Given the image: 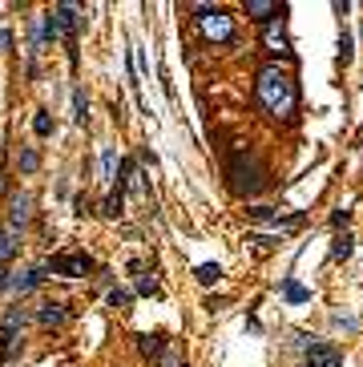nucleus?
<instances>
[{
	"instance_id": "412c9836",
	"label": "nucleus",
	"mask_w": 363,
	"mask_h": 367,
	"mask_svg": "<svg viewBox=\"0 0 363 367\" xmlns=\"http://www.w3.org/2000/svg\"><path fill=\"white\" fill-rule=\"evenodd\" d=\"M16 165H21L25 174H33V170L40 165V153L37 150H21V153H16Z\"/></svg>"
},
{
	"instance_id": "f8f14e48",
	"label": "nucleus",
	"mask_w": 363,
	"mask_h": 367,
	"mask_svg": "<svg viewBox=\"0 0 363 367\" xmlns=\"http://www.w3.org/2000/svg\"><path fill=\"white\" fill-rule=\"evenodd\" d=\"M117 170H121V158H117V146H105L101 150V182L113 190V182H117Z\"/></svg>"
},
{
	"instance_id": "7ed1b4c3",
	"label": "nucleus",
	"mask_w": 363,
	"mask_h": 367,
	"mask_svg": "<svg viewBox=\"0 0 363 367\" xmlns=\"http://www.w3.org/2000/svg\"><path fill=\"white\" fill-rule=\"evenodd\" d=\"M198 28H202V37L210 40V45H230V40H234V16L226 13V9H210V13H202Z\"/></svg>"
},
{
	"instance_id": "9d476101",
	"label": "nucleus",
	"mask_w": 363,
	"mask_h": 367,
	"mask_svg": "<svg viewBox=\"0 0 363 367\" xmlns=\"http://www.w3.org/2000/svg\"><path fill=\"white\" fill-rule=\"evenodd\" d=\"M45 279H49V270H45V266H33V270H25V275H13V291L16 295H33Z\"/></svg>"
},
{
	"instance_id": "39448f33",
	"label": "nucleus",
	"mask_w": 363,
	"mask_h": 367,
	"mask_svg": "<svg viewBox=\"0 0 363 367\" xmlns=\"http://www.w3.org/2000/svg\"><path fill=\"white\" fill-rule=\"evenodd\" d=\"M343 363V351H339L331 339H319L315 335L311 347H307V367H339Z\"/></svg>"
},
{
	"instance_id": "bb28decb",
	"label": "nucleus",
	"mask_w": 363,
	"mask_h": 367,
	"mask_svg": "<svg viewBox=\"0 0 363 367\" xmlns=\"http://www.w3.org/2000/svg\"><path fill=\"white\" fill-rule=\"evenodd\" d=\"M9 287H13V270H9V266H0V291H9Z\"/></svg>"
},
{
	"instance_id": "aec40b11",
	"label": "nucleus",
	"mask_w": 363,
	"mask_h": 367,
	"mask_svg": "<svg viewBox=\"0 0 363 367\" xmlns=\"http://www.w3.org/2000/svg\"><path fill=\"white\" fill-rule=\"evenodd\" d=\"M33 133H37V138H49V133H53V117H49V109H37V117H33Z\"/></svg>"
},
{
	"instance_id": "a878e982",
	"label": "nucleus",
	"mask_w": 363,
	"mask_h": 367,
	"mask_svg": "<svg viewBox=\"0 0 363 367\" xmlns=\"http://www.w3.org/2000/svg\"><path fill=\"white\" fill-rule=\"evenodd\" d=\"M73 214H81V218L89 214V202H85V194H77V198H73Z\"/></svg>"
},
{
	"instance_id": "b1692460",
	"label": "nucleus",
	"mask_w": 363,
	"mask_h": 367,
	"mask_svg": "<svg viewBox=\"0 0 363 367\" xmlns=\"http://www.w3.org/2000/svg\"><path fill=\"white\" fill-rule=\"evenodd\" d=\"M138 295H158V279H153V275H141V279H138Z\"/></svg>"
},
{
	"instance_id": "20e7f679",
	"label": "nucleus",
	"mask_w": 363,
	"mask_h": 367,
	"mask_svg": "<svg viewBox=\"0 0 363 367\" xmlns=\"http://www.w3.org/2000/svg\"><path fill=\"white\" fill-rule=\"evenodd\" d=\"M45 270H53V275H65V279H85L89 270H93V258L81 251L73 254H53L49 263H45Z\"/></svg>"
},
{
	"instance_id": "4468645a",
	"label": "nucleus",
	"mask_w": 363,
	"mask_h": 367,
	"mask_svg": "<svg viewBox=\"0 0 363 367\" xmlns=\"http://www.w3.org/2000/svg\"><path fill=\"white\" fill-rule=\"evenodd\" d=\"M121 210H126V190H117V186H113L109 198L101 202V214H105V218H121Z\"/></svg>"
},
{
	"instance_id": "c85d7f7f",
	"label": "nucleus",
	"mask_w": 363,
	"mask_h": 367,
	"mask_svg": "<svg viewBox=\"0 0 363 367\" xmlns=\"http://www.w3.org/2000/svg\"><path fill=\"white\" fill-rule=\"evenodd\" d=\"M162 363H166V367H186V359H178V355L170 351V355H162Z\"/></svg>"
},
{
	"instance_id": "4be33fe9",
	"label": "nucleus",
	"mask_w": 363,
	"mask_h": 367,
	"mask_svg": "<svg viewBox=\"0 0 363 367\" xmlns=\"http://www.w3.org/2000/svg\"><path fill=\"white\" fill-rule=\"evenodd\" d=\"M109 307H117V311H129V307H134V295L113 287V291H109Z\"/></svg>"
},
{
	"instance_id": "9b49d317",
	"label": "nucleus",
	"mask_w": 363,
	"mask_h": 367,
	"mask_svg": "<svg viewBox=\"0 0 363 367\" xmlns=\"http://www.w3.org/2000/svg\"><path fill=\"white\" fill-rule=\"evenodd\" d=\"M37 323L40 327H61V323H69V307L65 303H40L37 307Z\"/></svg>"
},
{
	"instance_id": "0eeeda50",
	"label": "nucleus",
	"mask_w": 363,
	"mask_h": 367,
	"mask_svg": "<svg viewBox=\"0 0 363 367\" xmlns=\"http://www.w3.org/2000/svg\"><path fill=\"white\" fill-rule=\"evenodd\" d=\"M33 222V194H13L9 198V230H25Z\"/></svg>"
},
{
	"instance_id": "393cba45",
	"label": "nucleus",
	"mask_w": 363,
	"mask_h": 367,
	"mask_svg": "<svg viewBox=\"0 0 363 367\" xmlns=\"http://www.w3.org/2000/svg\"><path fill=\"white\" fill-rule=\"evenodd\" d=\"M347 222H351V210H343V206H339V210H335V214H331V226H347Z\"/></svg>"
},
{
	"instance_id": "423d86ee",
	"label": "nucleus",
	"mask_w": 363,
	"mask_h": 367,
	"mask_svg": "<svg viewBox=\"0 0 363 367\" xmlns=\"http://www.w3.org/2000/svg\"><path fill=\"white\" fill-rule=\"evenodd\" d=\"M263 45L271 57H283V61H291L295 57V49H291V37H287V25L283 21H275V25L263 28Z\"/></svg>"
},
{
	"instance_id": "f03ea898",
	"label": "nucleus",
	"mask_w": 363,
	"mask_h": 367,
	"mask_svg": "<svg viewBox=\"0 0 363 367\" xmlns=\"http://www.w3.org/2000/svg\"><path fill=\"white\" fill-rule=\"evenodd\" d=\"M230 186H234V194H242V198H254V194L266 186V165L254 158L251 150H234V158H230Z\"/></svg>"
},
{
	"instance_id": "cd10ccee",
	"label": "nucleus",
	"mask_w": 363,
	"mask_h": 367,
	"mask_svg": "<svg viewBox=\"0 0 363 367\" xmlns=\"http://www.w3.org/2000/svg\"><path fill=\"white\" fill-rule=\"evenodd\" d=\"M0 49H4V53L13 49V28H0Z\"/></svg>"
},
{
	"instance_id": "1a4fd4ad",
	"label": "nucleus",
	"mask_w": 363,
	"mask_h": 367,
	"mask_svg": "<svg viewBox=\"0 0 363 367\" xmlns=\"http://www.w3.org/2000/svg\"><path fill=\"white\" fill-rule=\"evenodd\" d=\"M134 339H138V351L146 355V359H162L166 347H170L166 331H141V335H134Z\"/></svg>"
},
{
	"instance_id": "5701e85b",
	"label": "nucleus",
	"mask_w": 363,
	"mask_h": 367,
	"mask_svg": "<svg viewBox=\"0 0 363 367\" xmlns=\"http://www.w3.org/2000/svg\"><path fill=\"white\" fill-rule=\"evenodd\" d=\"M339 57H343V65H347L351 57H355V40H351V33H347V28L339 33Z\"/></svg>"
},
{
	"instance_id": "6ab92c4d",
	"label": "nucleus",
	"mask_w": 363,
	"mask_h": 367,
	"mask_svg": "<svg viewBox=\"0 0 363 367\" xmlns=\"http://www.w3.org/2000/svg\"><path fill=\"white\" fill-rule=\"evenodd\" d=\"M73 117H77V126H85V121H89V97H85V89H73Z\"/></svg>"
},
{
	"instance_id": "a211bd4d",
	"label": "nucleus",
	"mask_w": 363,
	"mask_h": 367,
	"mask_svg": "<svg viewBox=\"0 0 363 367\" xmlns=\"http://www.w3.org/2000/svg\"><path fill=\"white\" fill-rule=\"evenodd\" d=\"M194 279H198L202 287H214V283L222 279V266H218V263H202L198 270H194Z\"/></svg>"
},
{
	"instance_id": "dca6fc26",
	"label": "nucleus",
	"mask_w": 363,
	"mask_h": 367,
	"mask_svg": "<svg viewBox=\"0 0 363 367\" xmlns=\"http://www.w3.org/2000/svg\"><path fill=\"white\" fill-rule=\"evenodd\" d=\"M351 251H355V239H351L347 230H343V234H335V242H331V258H335V263H343V258H351Z\"/></svg>"
},
{
	"instance_id": "2eb2a0df",
	"label": "nucleus",
	"mask_w": 363,
	"mask_h": 367,
	"mask_svg": "<svg viewBox=\"0 0 363 367\" xmlns=\"http://www.w3.org/2000/svg\"><path fill=\"white\" fill-rule=\"evenodd\" d=\"M25 323H28V311H25V307H9V311H4V323H0V331H13V335H16Z\"/></svg>"
},
{
	"instance_id": "ddd939ff",
	"label": "nucleus",
	"mask_w": 363,
	"mask_h": 367,
	"mask_svg": "<svg viewBox=\"0 0 363 367\" xmlns=\"http://www.w3.org/2000/svg\"><path fill=\"white\" fill-rule=\"evenodd\" d=\"M21 251V239H16V230H0V266H9Z\"/></svg>"
},
{
	"instance_id": "6e6552de",
	"label": "nucleus",
	"mask_w": 363,
	"mask_h": 367,
	"mask_svg": "<svg viewBox=\"0 0 363 367\" xmlns=\"http://www.w3.org/2000/svg\"><path fill=\"white\" fill-rule=\"evenodd\" d=\"M242 9H246V16H254V21H259L263 28L275 25V21H283V13H287L283 4H275V0H246Z\"/></svg>"
},
{
	"instance_id": "f3484780",
	"label": "nucleus",
	"mask_w": 363,
	"mask_h": 367,
	"mask_svg": "<svg viewBox=\"0 0 363 367\" xmlns=\"http://www.w3.org/2000/svg\"><path fill=\"white\" fill-rule=\"evenodd\" d=\"M283 299H287V303H307L311 291H307L303 283H295V279H283Z\"/></svg>"
},
{
	"instance_id": "f257e3e1",
	"label": "nucleus",
	"mask_w": 363,
	"mask_h": 367,
	"mask_svg": "<svg viewBox=\"0 0 363 367\" xmlns=\"http://www.w3.org/2000/svg\"><path fill=\"white\" fill-rule=\"evenodd\" d=\"M254 102H259V109L271 121L291 126L299 117V85H295V73L283 69V65H263L259 81H254Z\"/></svg>"
}]
</instances>
